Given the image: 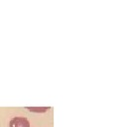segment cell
<instances>
[{"label":"cell","mask_w":127,"mask_h":127,"mask_svg":"<svg viewBox=\"0 0 127 127\" xmlns=\"http://www.w3.org/2000/svg\"><path fill=\"white\" fill-rule=\"evenodd\" d=\"M9 127H30V122L26 117L16 116L10 120Z\"/></svg>","instance_id":"cell-1"},{"label":"cell","mask_w":127,"mask_h":127,"mask_svg":"<svg viewBox=\"0 0 127 127\" xmlns=\"http://www.w3.org/2000/svg\"><path fill=\"white\" fill-rule=\"evenodd\" d=\"M28 109L30 111H34V112H45L46 110L49 109V107H45V108H32V107H28Z\"/></svg>","instance_id":"cell-2"}]
</instances>
